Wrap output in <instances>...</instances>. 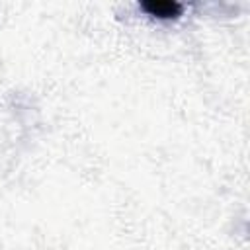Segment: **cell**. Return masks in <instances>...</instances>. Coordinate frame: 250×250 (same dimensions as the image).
<instances>
[{
	"mask_svg": "<svg viewBox=\"0 0 250 250\" xmlns=\"http://www.w3.org/2000/svg\"><path fill=\"white\" fill-rule=\"evenodd\" d=\"M141 8L148 12L150 16L156 18H176L182 14V4L170 2V0H152V2H143Z\"/></svg>",
	"mask_w": 250,
	"mask_h": 250,
	"instance_id": "6da1fadb",
	"label": "cell"
}]
</instances>
